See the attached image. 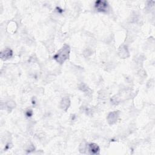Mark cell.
Instances as JSON below:
<instances>
[{
  "label": "cell",
  "mask_w": 155,
  "mask_h": 155,
  "mask_svg": "<svg viewBox=\"0 0 155 155\" xmlns=\"http://www.w3.org/2000/svg\"><path fill=\"white\" fill-rule=\"evenodd\" d=\"M119 113H120L119 111H114L108 115L107 117V120L110 125H113L116 123L119 116Z\"/></svg>",
  "instance_id": "cell-3"
},
{
  "label": "cell",
  "mask_w": 155,
  "mask_h": 155,
  "mask_svg": "<svg viewBox=\"0 0 155 155\" xmlns=\"http://www.w3.org/2000/svg\"><path fill=\"white\" fill-rule=\"evenodd\" d=\"M79 89L82 91V92H84L86 95L88 96V97H91L92 96V91L91 90V89L88 87L87 85H85L84 83H81L80 85H79Z\"/></svg>",
  "instance_id": "cell-6"
},
{
  "label": "cell",
  "mask_w": 155,
  "mask_h": 155,
  "mask_svg": "<svg viewBox=\"0 0 155 155\" xmlns=\"http://www.w3.org/2000/svg\"><path fill=\"white\" fill-rule=\"evenodd\" d=\"M88 149L91 154H99V146L96 144L92 143L89 144Z\"/></svg>",
  "instance_id": "cell-8"
},
{
  "label": "cell",
  "mask_w": 155,
  "mask_h": 155,
  "mask_svg": "<svg viewBox=\"0 0 155 155\" xmlns=\"http://www.w3.org/2000/svg\"><path fill=\"white\" fill-rule=\"evenodd\" d=\"M87 149V144L85 142H82L80 145V151L82 153H84L85 150Z\"/></svg>",
  "instance_id": "cell-9"
},
{
  "label": "cell",
  "mask_w": 155,
  "mask_h": 155,
  "mask_svg": "<svg viewBox=\"0 0 155 155\" xmlns=\"http://www.w3.org/2000/svg\"><path fill=\"white\" fill-rule=\"evenodd\" d=\"M119 55L122 58H126L129 56V51L125 46H122L119 49Z\"/></svg>",
  "instance_id": "cell-7"
},
{
  "label": "cell",
  "mask_w": 155,
  "mask_h": 155,
  "mask_svg": "<svg viewBox=\"0 0 155 155\" xmlns=\"http://www.w3.org/2000/svg\"><path fill=\"white\" fill-rule=\"evenodd\" d=\"M70 105V100L68 97H64L63 99L61 101V104H60V107L61 108L64 110L67 111V110L68 108Z\"/></svg>",
  "instance_id": "cell-4"
},
{
  "label": "cell",
  "mask_w": 155,
  "mask_h": 155,
  "mask_svg": "<svg viewBox=\"0 0 155 155\" xmlns=\"http://www.w3.org/2000/svg\"><path fill=\"white\" fill-rule=\"evenodd\" d=\"M70 54V47L67 44H64L62 49H60L58 53L54 56V58L59 63L63 64L69 57Z\"/></svg>",
  "instance_id": "cell-1"
},
{
  "label": "cell",
  "mask_w": 155,
  "mask_h": 155,
  "mask_svg": "<svg viewBox=\"0 0 155 155\" xmlns=\"http://www.w3.org/2000/svg\"><path fill=\"white\" fill-rule=\"evenodd\" d=\"M13 55V51L11 49H6L1 52V58L2 59L6 60L11 58Z\"/></svg>",
  "instance_id": "cell-5"
},
{
  "label": "cell",
  "mask_w": 155,
  "mask_h": 155,
  "mask_svg": "<svg viewBox=\"0 0 155 155\" xmlns=\"http://www.w3.org/2000/svg\"><path fill=\"white\" fill-rule=\"evenodd\" d=\"M92 54V50H91L90 49H87L86 50L84 51V56H89L91 55Z\"/></svg>",
  "instance_id": "cell-11"
},
{
  "label": "cell",
  "mask_w": 155,
  "mask_h": 155,
  "mask_svg": "<svg viewBox=\"0 0 155 155\" xmlns=\"http://www.w3.org/2000/svg\"><path fill=\"white\" fill-rule=\"evenodd\" d=\"M108 7V4L106 1H97L95 3L96 9L100 12H107Z\"/></svg>",
  "instance_id": "cell-2"
},
{
  "label": "cell",
  "mask_w": 155,
  "mask_h": 155,
  "mask_svg": "<svg viewBox=\"0 0 155 155\" xmlns=\"http://www.w3.org/2000/svg\"><path fill=\"white\" fill-rule=\"evenodd\" d=\"M14 107H15V104L13 101H8L6 104V108L8 110H12Z\"/></svg>",
  "instance_id": "cell-10"
}]
</instances>
